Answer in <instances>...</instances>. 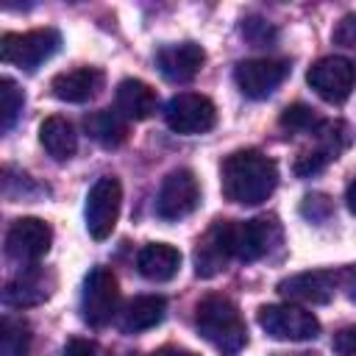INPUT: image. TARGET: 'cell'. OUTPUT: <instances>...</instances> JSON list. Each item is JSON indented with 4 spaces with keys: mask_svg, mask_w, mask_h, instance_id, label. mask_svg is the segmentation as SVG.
<instances>
[{
    "mask_svg": "<svg viewBox=\"0 0 356 356\" xmlns=\"http://www.w3.org/2000/svg\"><path fill=\"white\" fill-rule=\"evenodd\" d=\"M220 186L231 203L259 206L278 186V164L253 147L234 150L220 167Z\"/></svg>",
    "mask_w": 356,
    "mask_h": 356,
    "instance_id": "6da1fadb",
    "label": "cell"
},
{
    "mask_svg": "<svg viewBox=\"0 0 356 356\" xmlns=\"http://www.w3.org/2000/svg\"><path fill=\"white\" fill-rule=\"evenodd\" d=\"M195 328L222 356H236L248 345L245 320H242L239 309L234 306V300H228L225 295H209L197 303Z\"/></svg>",
    "mask_w": 356,
    "mask_h": 356,
    "instance_id": "7a4b0ae2",
    "label": "cell"
},
{
    "mask_svg": "<svg viewBox=\"0 0 356 356\" xmlns=\"http://www.w3.org/2000/svg\"><path fill=\"white\" fill-rule=\"evenodd\" d=\"M61 47V33L56 28H36L25 33H3L0 39V58L19 70L33 72L47 58H53Z\"/></svg>",
    "mask_w": 356,
    "mask_h": 356,
    "instance_id": "3957f363",
    "label": "cell"
},
{
    "mask_svg": "<svg viewBox=\"0 0 356 356\" xmlns=\"http://www.w3.org/2000/svg\"><path fill=\"white\" fill-rule=\"evenodd\" d=\"M259 325L278 342H309L320 334V320L295 303H270L259 309Z\"/></svg>",
    "mask_w": 356,
    "mask_h": 356,
    "instance_id": "277c9868",
    "label": "cell"
},
{
    "mask_svg": "<svg viewBox=\"0 0 356 356\" xmlns=\"http://www.w3.org/2000/svg\"><path fill=\"white\" fill-rule=\"evenodd\" d=\"M120 303V284L108 267H92L83 278L81 314L92 328H103L114 320Z\"/></svg>",
    "mask_w": 356,
    "mask_h": 356,
    "instance_id": "5b68a950",
    "label": "cell"
},
{
    "mask_svg": "<svg viewBox=\"0 0 356 356\" xmlns=\"http://www.w3.org/2000/svg\"><path fill=\"white\" fill-rule=\"evenodd\" d=\"M164 122L170 131L181 136H195L206 134L217 122V108L206 95L197 92H178L175 97L167 100L164 106Z\"/></svg>",
    "mask_w": 356,
    "mask_h": 356,
    "instance_id": "8992f818",
    "label": "cell"
},
{
    "mask_svg": "<svg viewBox=\"0 0 356 356\" xmlns=\"http://www.w3.org/2000/svg\"><path fill=\"white\" fill-rule=\"evenodd\" d=\"M120 206H122V186L114 175H103L92 184L86 195V231L92 239H108L117 220H120Z\"/></svg>",
    "mask_w": 356,
    "mask_h": 356,
    "instance_id": "52a82bcc",
    "label": "cell"
},
{
    "mask_svg": "<svg viewBox=\"0 0 356 356\" xmlns=\"http://www.w3.org/2000/svg\"><path fill=\"white\" fill-rule=\"evenodd\" d=\"M306 81L325 103L339 106L350 97L356 86V64L345 56H325L309 67Z\"/></svg>",
    "mask_w": 356,
    "mask_h": 356,
    "instance_id": "ba28073f",
    "label": "cell"
},
{
    "mask_svg": "<svg viewBox=\"0 0 356 356\" xmlns=\"http://www.w3.org/2000/svg\"><path fill=\"white\" fill-rule=\"evenodd\" d=\"M200 206V184L195 178L192 170L181 167V170H172L161 186H159V195H156V214L167 222L172 220H184L189 217L195 209Z\"/></svg>",
    "mask_w": 356,
    "mask_h": 356,
    "instance_id": "9c48e42d",
    "label": "cell"
},
{
    "mask_svg": "<svg viewBox=\"0 0 356 356\" xmlns=\"http://www.w3.org/2000/svg\"><path fill=\"white\" fill-rule=\"evenodd\" d=\"M289 75V61L284 58H245L234 70V81L239 92L250 100L270 97Z\"/></svg>",
    "mask_w": 356,
    "mask_h": 356,
    "instance_id": "30bf717a",
    "label": "cell"
},
{
    "mask_svg": "<svg viewBox=\"0 0 356 356\" xmlns=\"http://www.w3.org/2000/svg\"><path fill=\"white\" fill-rule=\"evenodd\" d=\"M53 242V228L39 217H19L6 234V253L19 264H36Z\"/></svg>",
    "mask_w": 356,
    "mask_h": 356,
    "instance_id": "8fae6325",
    "label": "cell"
},
{
    "mask_svg": "<svg viewBox=\"0 0 356 356\" xmlns=\"http://www.w3.org/2000/svg\"><path fill=\"white\" fill-rule=\"evenodd\" d=\"M231 256H234V222L214 220L211 228L197 239V248H195V275L197 278L220 275L228 267Z\"/></svg>",
    "mask_w": 356,
    "mask_h": 356,
    "instance_id": "7c38bea8",
    "label": "cell"
},
{
    "mask_svg": "<svg viewBox=\"0 0 356 356\" xmlns=\"http://www.w3.org/2000/svg\"><path fill=\"white\" fill-rule=\"evenodd\" d=\"M281 245V225L275 217H253L234 222V256L239 261H259Z\"/></svg>",
    "mask_w": 356,
    "mask_h": 356,
    "instance_id": "4fadbf2b",
    "label": "cell"
},
{
    "mask_svg": "<svg viewBox=\"0 0 356 356\" xmlns=\"http://www.w3.org/2000/svg\"><path fill=\"white\" fill-rule=\"evenodd\" d=\"M337 289H339L337 270H306V273H295V275L278 281V292L286 300L312 303V306L328 303L337 295Z\"/></svg>",
    "mask_w": 356,
    "mask_h": 356,
    "instance_id": "5bb4252c",
    "label": "cell"
},
{
    "mask_svg": "<svg viewBox=\"0 0 356 356\" xmlns=\"http://www.w3.org/2000/svg\"><path fill=\"white\" fill-rule=\"evenodd\" d=\"M56 278L50 270L39 267V264H28L22 267L3 289V303L11 309H28L36 303H44L53 295Z\"/></svg>",
    "mask_w": 356,
    "mask_h": 356,
    "instance_id": "9a60e30c",
    "label": "cell"
},
{
    "mask_svg": "<svg viewBox=\"0 0 356 356\" xmlns=\"http://www.w3.org/2000/svg\"><path fill=\"white\" fill-rule=\"evenodd\" d=\"M206 61V53L200 44L195 42H175V44H164L159 53H156V67L159 72L172 81V83H186L192 81L200 67Z\"/></svg>",
    "mask_w": 356,
    "mask_h": 356,
    "instance_id": "2e32d148",
    "label": "cell"
},
{
    "mask_svg": "<svg viewBox=\"0 0 356 356\" xmlns=\"http://www.w3.org/2000/svg\"><path fill=\"white\" fill-rule=\"evenodd\" d=\"M100 89H103V72L95 70V67L67 70V72H58V75L50 81L53 97H58V100H64V103H86V100H92Z\"/></svg>",
    "mask_w": 356,
    "mask_h": 356,
    "instance_id": "e0dca14e",
    "label": "cell"
},
{
    "mask_svg": "<svg viewBox=\"0 0 356 356\" xmlns=\"http://www.w3.org/2000/svg\"><path fill=\"white\" fill-rule=\"evenodd\" d=\"M159 106L156 89L139 78H125L117 86V111L125 120H147Z\"/></svg>",
    "mask_w": 356,
    "mask_h": 356,
    "instance_id": "ac0fdd59",
    "label": "cell"
},
{
    "mask_svg": "<svg viewBox=\"0 0 356 356\" xmlns=\"http://www.w3.org/2000/svg\"><path fill=\"white\" fill-rule=\"evenodd\" d=\"M136 267L147 281H170L181 270V250L167 242H150L139 250Z\"/></svg>",
    "mask_w": 356,
    "mask_h": 356,
    "instance_id": "d6986e66",
    "label": "cell"
},
{
    "mask_svg": "<svg viewBox=\"0 0 356 356\" xmlns=\"http://www.w3.org/2000/svg\"><path fill=\"white\" fill-rule=\"evenodd\" d=\"M167 314V300L161 295H139L120 312V331L122 334H139L153 325H159Z\"/></svg>",
    "mask_w": 356,
    "mask_h": 356,
    "instance_id": "ffe728a7",
    "label": "cell"
},
{
    "mask_svg": "<svg viewBox=\"0 0 356 356\" xmlns=\"http://www.w3.org/2000/svg\"><path fill=\"white\" fill-rule=\"evenodd\" d=\"M39 142L47 150V156H53L56 161H67L78 150V134L72 122L64 117H47L39 128Z\"/></svg>",
    "mask_w": 356,
    "mask_h": 356,
    "instance_id": "44dd1931",
    "label": "cell"
},
{
    "mask_svg": "<svg viewBox=\"0 0 356 356\" xmlns=\"http://www.w3.org/2000/svg\"><path fill=\"white\" fill-rule=\"evenodd\" d=\"M83 125H86V134L97 142V145H103V147H120L125 139H128V122H125V117L114 108H100V111H92L86 120H83Z\"/></svg>",
    "mask_w": 356,
    "mask_h": 356,
    "instance_id": "7402d4cb",
    "label": "cell"
},
{
    "mask_svg": "<svg viewBox=\"0 0 356 356\" xmlns=\"http://www.w3.org/2000/svg\"><path fill=\"white\" fill-rule=\"evenodd\" d=\"M31 350V328L22 320L3 317L0 323V356H28Z\"/></svg>",
    "mask_w": 356,
    "mask_h": 356,
    "instance_id": "603a6c76",
    "label": "cell"
},
{
    "mask_svg": "<svg viewBox=\"0 0 356 356\" xmlns=\"http://www.w3.org/2000/svg\"><path fill=\"white\" fill-rule=\"evenodd\" d=\"M278 122H281L284 131H292V134H314V131L323 125V120L317 117V111H314L312 106H306V103H292V106H286V108L281 111Z\"/></svg>",
    "mask_w": 356,
    "mask_h": 356,
    "instance_id": "cb8c5ba5",
    "label": "cell"
},
{
    "mask_svg": "<svg viewBox=\"0 0 356 356\" xmlns=\"http://www.w3.org/2000/svg\"><path fill=\"white\" fill-rule=\"evenodd\" d=\"M22 103H25V95H22V89L11 81V78H3L0 81V122H3V131H8L11 125H14V120L19 117V111H22Z\"/></svg>",
    "mask_w": 356,
    "mask_h": 356,
    "instance_id": "d4e9b609",
    "label": "cell"
},
{
    "mask_svg": "<svg viewBox=\"0 0 356 356\" xmlns=\"http://www.w3.org/2000/svg\"><path fill=\"white\" fill-rule=\"evenodd\" d=\"M300 211H303V217H309L312 222H323V220H328V214L334 211V206H331V200H328L325 195H306Z\"/></svg>",
    "mask_w": 356,
    "mask_h": 356,
    "instance_id": "484cf974",
    "label": "cell"
},
{
    "mask_svg": "<svg viewBox=\"0 0 356 356\" xmlns=\"http://www.w3.org/2000/svg\"><path fill=\"white\" fill-rule=\"evenodd\" d=\"M242 33H245L253 44H267V42L273 39V28H270L264 19H256V17L242 19Z\"/></svg>",
    "mask_w": 356,
    "mask_h": 356,
    "instance_id": "4316f807",
    "label": "cell"
},
{
    "mask_svg": "<svg viewBox=\"0 0 356 356\" xmlns=\"http://www.w3.org/2000/svg\"><path fill=\"white\" fill-rule=\"evenodd\" d=\"M325 164H328V161H325L317 150H306V153H300V156H298V161H295V172H298L300 178H309V175L320 172Z\"/></svg>",
    "mask_w": 356,
    "mask_h": 356,
    "instance_id": "83f0119b",
    "label": "cell"
},
{
    "mask_svg": "<svg viewBox=\"0 0 356 356\" xmlns=\"http://www.w3.org/2000/svg\"><path fill=\"white\" fill-rule=\"evenodd\" d=\"M334 350L339 356H356V325H345L334 334Z\"/></svg>",
    "mask_w": 356,
    "mask_h": 356,
    "instance_id": "f1b7e54d",
    "label": "cell"
},
{
    "mask_svg": "<svg viewBox=\"0 0 356 356\" xmlns=\"http://www.w3.org/2000/svg\"><path fill=\"white\" fill-rule=\"evenodd\" d=\"M337 273H339V289L348 295L350 303H356V264L342 267V270H337Z\"/></svg>",
    "mask_w": 356,
    "mask_h": 356,
    "instance_id": "f546056e",
    "label": "cell"
},
{
    "mask_svg": "<svg viewBox=\"0 0 356 356\" xmlns=\"http://www.w3.org/2000/svg\"><path fill=\"white\" fill-rule=\"evenodd\" d=\"M61 356H95V345H92L89 339L75 337V339H70V342L61 348Z\"/></svg>",
    "mask_w": 356,
    "mask_h": 356,
    "instance_id": "4dcf8cb0",
    "label": "cell"
},
{
    "mask_svg": "<svg viewBox=\"0 0 356 356\" xmlns=\"http://www.w3.org/2000/svg\"><path fill=\"white\" fill-rule=\"evenodd\" d=\"M345 200H348V209L356 214V178L348 184V192H345Z\"/></svg>",
    "mask_w": 356,
    "mask_h": 356,
    "instance_id": "1f68e13d",
    "label": "cell"
},
{
    "mask_svg": "<svg viewBox=\"0 0 356 356\" xmlns=\"http://www.w3.org/2000/svg\"><path fill=\"white\" fill-rule=\"evenodd\" d=\"M153 356H195V353L192 350H184V348H161Z\"/></svg>",
    "mask_w": 356,
    "mask_h": 356,
    "instance_id": "d6a6232c",
    "label": "cell"
},
{
    "mask_svg": "<svg viewBox=\"0 0 356 356\" xmlns=\"http://www.w3.org/2000/svg\"><path fill=\"white\" fill-rule=\"evenodd\" d=\"M289 356H317V353H289Z\"/></svg>",
    "mask_w": 356,
    "mask_h": 356,
    "instance_id": "836d02e7",
    "label": "cell"
}]
</instances>
